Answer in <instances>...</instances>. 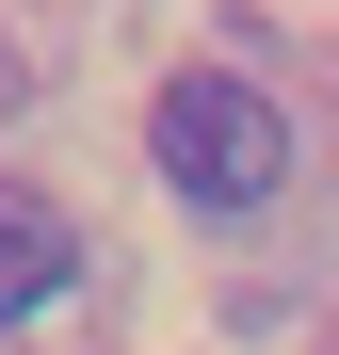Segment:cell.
<instances>
[{
	"label": "cell",
	"mask_w": 339,
	"mask_h": 355,
	"mask_svg": "<svg viewBox=\"0 0 339 355\" xmlns=\"http://www.w3.org/2000/svg\"><path fill=\"white\" fill-rule=\"evenodd\" d=\"M146 146H162V194H194V210H259L275 178H291V113H275L243 65H178L146 113Z\"/></svg>",
	"instance_id": "1"
},
{
	"label": "cell",
	"mask_w": 339,
	"mask_h": 355,
	"mask_svg": "<svg viewBox=\"0 0 339 355\" xmlns=\"http://www.w3.org/2000/svg\"><path fill=\"white\" fill-rule=\"evenodd\" d=\"M65 275H81V259H65V226L17 194V210H0V323H49V307H65Z\"/></svg>",
	"instance_id": "2"
}]
</instances>
